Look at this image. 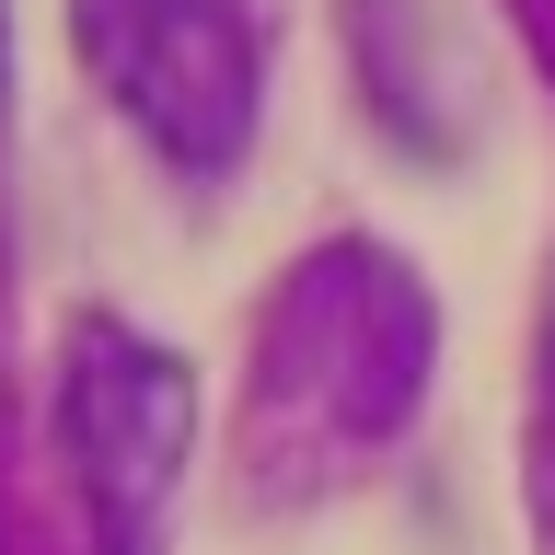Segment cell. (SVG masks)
<instances>
[{
  "label": "cell",
  "mask_w": 555,
  "mask_h": 555,
  "mask_svg": "<svg viewBox=\"0 0 555 555\" xmlns=\"http://www.w3.org/2000/svg\"><path fill=\"white\" fill-rule=\"evenodd\" d=\"M59 451L93 520V555H163L173 498H185V451H197V382L185 359L128 324H69L59 371Z\"/></svg>",
  "instance_id": "3"
},
{
  "label": "cell",
  "mask_w": 555,
  "mask_h": 555,
  "mask_svg": "<svg viewBox=\"0 0 555 555\" xmlns=\"http://www.w3.org/2000/svg\"><path fill=\"white\" fill-rule=\"evenodd\" d=\"M428 289L405 278V255L371 243H324L267 312V382L255 405L267 428H324V440H393L428 393Z\"/></svg>",
  "instance_id": "1"
},
{
  "label": "cell",
  "mask_w": 555,
  "mask_h": 555,
  "mask_svg": "<svg viewBox=\"0 0 555 555\" xmlns=\"http://www.w3.org/2000/svg\"><path fill=\"white\" fill-rule=\"evenodd\" d=\"M69 47L93 59L151 151L173 173H232L267 104V47L243 0H69Z\"/></svg>",
  "instance_id": "2"
},
{
  "label": "cell",
  "mask_w": 555,
  "mask_h": 555,
  "mask_svg": "<svg viewBox=\"0 0 555 555\" xmlns=\"http://www.w3.org/2000/svg\"><path fill=\"white\" fill-rule=\"evenodd\" d=\"M532 498L555 520V289H544V382H532Z\"/></svg>",
  "instance_id": "4"
},
{
  "label": "cell",
  "mask_w": 555,
  "mask_h": 555,
  "mask_svg": "<svg viewBox=\"0 0 555 555\" xmlns=\"http://www.w3.org/2000/svg\"><path fill=\"white\" fill-rule=\"evenodd\" d=\"M0 555H12V544H0Z\"/></svg>",
  "instance_id": "6"
},
{
  "label": "cell",
  "mask_w": 555,
  "mask_h": 555,
  "mask_svg": "<svg viewBox=\"0 0 555 555\" xmlns=\"http://www.w3.org/2000/svg\"><path fill=\"white\" fill-rule=\"evenodd\" d=\"M0 104H12V0H0Z\"/></svg>",
  "instance_id": "5"
}]
</instances>
